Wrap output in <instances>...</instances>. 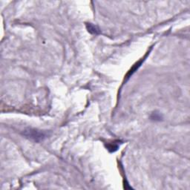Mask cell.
<instances>
[{
    "label": "cell",
    "mask_w": 190,
    "mask_h": 190,
    "mask_svg": "<svg viewBox=\"0 0 190 190\" xmlns=\"http://www.w3.org/2000/svg\"><path fill=\"white\" fill-rule=\"evenodd\" d=\"M23 135L26 138L32 140V141L36 142V143H40V142L43 141L46 137H48V133L41 130L35 129V128H28L25 129L23 131Z\"/></svg>",
    "instance_id": "obj_1"
},
{
    "label": "cell",
    "mask_w": 190,
    "mask_h": 190,
    "mask_svg": "<svg viewBox=\"0 0 190 190\" xmlns=\"http://www.w3.org/2000/svg\"><path fill=\"white\" fill-rule=\"evenodd\" d=\"M146 56H145V57L143 58V59H140V61H138V62H137V63H135L134 65H133L132 68H131V69H130L129 71H128V72L127 73V74H126V75H125V82H126L127 80H128V79H129L130 77H131V76L133 75V74H134V73L135 72V71H137V70L139 68H140V65H141V64H142V62H143V61H144V59H145V58H146Z\"/></svg>",
    "instance_id": "obj_2"
},
{
    "label": "cell",
    "mask_w": 190,
    "mask_h": 190,
    "mask_svg": "<svg viewBox=\"0 0 190 190\" xmlns=\"http://www.w3.org/2000/svg\"><path fill=\"white\" fill-rule=\"evenodd\" d=\"M86 28H87L88 31L92 34H99L100 33V29L96 25L92 23L86 24Z\"/></svg>",
    "instance_id": "obj_3"
},
{
    "label": "cell",
    "mask_w": 190,
    "mask_h": 190,
    "mask_svg": "<svg viewBox=\"0 0 190 190\" xmlns=\"http://www.w3.org/2000/svg\"><path fill=\"white\" fill-rule=\"evenodd\" d=\"M118 147H119L118 144L117 143H114V142L113 143H109L107 146V149H109L111 152H115V151L117 150Z\"/></svg>",
    "instance_id": "obj_4"
},
{
    "label": "cell",
    "mask_w": 190,
    "mask_h": 190,
    "mask_svg": "<svg viewBox=\"0 0 190 190\" xmlns=\"http://www.w3.org/2000/svg\"><path fill=\"white\" fill-rule=\"evenodd\" d=\"M151 119L154 120H161L162 119V117H161V115L159 113L153 112L152 114L151 115Z\"/></svg>",
    "instance_id": "obj_5"
}]
</instances>
